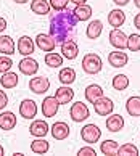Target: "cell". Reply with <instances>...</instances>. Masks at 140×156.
<instances>
[{"mask_svg": "<svg viewBox=\"0 0 140 156\" xmlns=\"http://www.w3.org/2000/svg\"><path fill=\"white\" fill-rule=\"evenodd\" d=\"M118 148L119 143L116 140H105L100 145V151L106 156H118Z\"/></svg>", "mask_w": 140, "mask_h": 156, "instance_id": "25", "label": "cell"}, {"mask_svg": "<svg viewBox=\"0 0 140 156\" xmlns=\"http://www.w3.org/2000/svg\"><path fill=\"white\" fill-rule=\"evenodd\" d=\"M81 65H82L84 73H87V74H97V73L102 71L103 63H102V58L97 53H87L82 58V63H81Z\"/></svg>", "mask_w": 140, "mask_h": 156, "instance_id": "2", "label": "cell"}, {"mask_svg": "<svg viewBox=\"0 0 140 156\" xmlns=\"http://www.w3.org/2000/svg\"><path fill=\"white\" fill-rule=\"evenodd\" d=\"M18 80H20L18 74L8 71V73H3V76L0 77V84H2L3 89H15L18 85Z\"/></svg>", "mask_w": 140, "mask_h": 156, "instance_id": "22", "label": "cell"}, {"mask_svg": "<svg viewBox=\"0 0 140 156\" xmlns=\"http://www.w3.org/2000/svg\"><path fill=\"white\" fill-rule=\"evenodd\" d=\"M124 21H126V15H124V11L119 10V8L111 10L108 13V23H109V26L119 27V26L124 24Z\"/></svg>", "mask_w": 140, "mask_h": 156, "instance_id": "20", "label": "cell"}, {"mask_svg": "<svg viewBox=\"0 0 140 156\" xmlns=\"http://www.w3.org/2000/svg\"><path fill=\"white\" fill-rule=\"evenodd\" d=\"M74 16L77 18V21H87V20H90V16H92V7H89L87 3L77 5V7L74 8Z\"/></svg>", "mask_w": 140, "mask_h": 156, "instance_id": "29", "label": "cell"}, {"mask_svg": "<svg viewBox=\"0 0 140 156\" xmlns=\"http://www.w3.org/2000/svg\"><path fill=\"white\" fill-rule=\"evenodd\" d=\"M77 53H79V47H77V44H76L73 39L65 40V42L61 44V55H63V58L74 60L76 56H77Z\"/></svg>", "mask_w": 140, "mask_h": 156, "instance_id": "11", "label": "cell"}, {"mask_svg": "<svg viewBox=\"0 0 140 156\" xmlns=\"http://www.w3.org/2000/svg\"><path fill=\"white\" fill-rule=\"evenodd\" d=\"M50 130H52V135H53L55 140H65V138H68V135H69V126L66 122H63V121L55 122L50 127Z\"/></svg>", "mask_w": 140, "mask_h": 156, "instance_id": "12", "label": "cell"}, {"mask_svg": "<svg viewBox=\"0 0 140 156\" xmlns=\"http://www.w3.org/2000/svg\"><path fill=\"white\" fill-rule=\"evenodd\" d=\"M93 108H95V113L98 114V116H109L111 111L114 109V103H113L111 98L103 95L93 103Z\"/></svg>", "mask_w": 140, "mask_h": 156, "instance_id": "4", "label": "cell"}, {"mask_svg": "<svg viewBox=\"0 0 140 156\" xmlns=\"http://www.w3.org/2000/svg\"><path fill=\"white\" fill-rule=\"evenodd\" d=\"M7 103H8V97H7V94H5L3 90H0V109H3L5 106H7Z\"/></svg>", "mask_w": 140, "mask_h": 156, "instance_id": "38", "label": "cell"}, {"mask_svg": "<svg viewBox=\"0 0 140 156\" xmlns=\"http://www.w3.org/2000/svg\"><path fill=\"white\" fill-rule=\"evenodd\" d=\"M36 44L37 47L42 50V51H53L56 47V40L50 36V34H39L36 37Z\"/></svg>", "mask_w": 140, "mask_h": 156, "instance_id": "8", "label": "cell"}, {"mask_svg": "<svg viewBox=\"0 0 140 156\" xmlns=\"http://www.w3.org/2000/svg\"><path fill=\"white\" fill-rule=\"evenodd\" d=\"M45 63H47V66H50V68H58V66L63 65V55L55 53V51H48V53L45 55Z\"/></svg>", "mask_w": 140, "mask_h": 156, "instance_id": "32", "label": "cell"}, {"mask_svg": "<svg viewBox=\"0 0 140 156\" xmlns=\"http://www.w3.org/2000/svg\"><path fill=\"white\" fill-rule=\"evenodd\" d=\"M126 109L132 118L140 116V97H131L126 101Z\"/></svg>", "mask_w": 140, "mask_h": 156, "instance_id": "28", "label": "cell"}, {"mask_svg": "<svg viewBox=\"0 0 140 156\" xmlns=\"http://www.w3.org/2000/svg\"><path fill=\"white\" fill-rule=\"evenodd\" d=\"M134 24H135V27L140 31V13L135 15V18H134Z\"/></svg>", "mask_w": 140, "mask_h": 156, "instance_id": "40", "label": "cell"}, {"mask_svg": "<svg viewBox=\"0 0 140 156\" xmlns=\"http://www.w3.org/2000/svg\"><path fill=\"white\" fill-rule=\"evenodd\" d=\"M48 148H50L48 142L44 140L42 137H39L37 140H34L31 143V150H32V153H36V154H45L48 151Z\"/></svg>", "mask_w": 140, "mask_h": 156, "instance_id": "30", "label": "cell"}, {"mask_svg": "<svg viewBox=\"0 0 140 156\" xmlns=\"http://www.w3.org/2000/svg\"><path fill=\"white\" fill-rule=\"evenodd\" d=\"M81 137L87 143H97L102 137V130L97 124H87L81 129Z\"/></svg>", "mask_w": 140, "mask_h": 156, "instance_id": "3", "label": "cell"}, {"mask_svg": "<svg viewBox=\"0 0 140 156\" xmlns=\"http://www.w3.org/2000/svg\"><path fill=\"white\" fill-rule=\"evenodd\" d=\"M18 66H20V71L23 74H26V76H32V74H36L39 71L37 61L32 60V58H29V56H26L24 60H21Z\"/></svg>", "mask_w": 140, "mask_h": 156, "instance_id": "15", "label": "cell"}, {"mask_svg": "<svg viewBox=\"0 0 140 156\" xmlns=\"http://www.w3.org/2000/svg\"><path fill=\"white\" fill-rule=\"evenodd\" d=\"M50 7L53 8L55 11H61V10H65L68 8V3H69V0H50Z\"/></svg>", "mask_w": 140, "mask_h": 156, "instance_id": "36", "label": "cell"}, {"mask_svg": "<svg viewBox=\"0 0 140 156\" xmlns=\"http://www.w3.org/2000/svg\"><path fill=\"white\" fill-rule=\"evenodd\" d=\"M58 79L63 85H71L76 80V71L73 68H63L60 74H58Z\"/></svg>", "mask_w": 140, "mask_h": 156, "instance_id": "27", "label": "cell"}, {"mask_svg": "<svg viewBox=\"0 0 140 156\" xmlns=\"http://www.w3.org/2000/svg\"><path fill=\"white\" fill-rule=\"evenodd\" d=\"M76 26H77V18L74 16V10L71 8L55 11L50 16V26H48L50 36L60 44L74 37Z\"/></svg>", "mask_w": 140, "mask_h": 156, "instance_id": "1", "label": "cell"}, {"mask_svg": "<svg viewBox=\"0 0 140 156\" xmlns=\"http://www.w3.org/2000/svg\"><path fill=\"white\" fill-rule=\"evenodd\" d=\"M50 8L52 7L47 0H32V3H31V10L36 15H48Z\"/></svg>", "mask_w": 140, "mask_h": 156, "instance_id": "26", "label": "cell"}, {"mask_svg": "<svg viewBox=\"0 0 140 156\" xmlns=\"http://www.w3.org/2000/svg\"><path fill=\"white\" fill-rule=\"evenodd\" d=\"M111 85H113L114 90H126L129 87V77H127L126 74H116L113 77Z\"/></svg>", "mask_w": 140, "mask_h": 156, "instance_id": "31", "label": "cell"}, {"mask_svg": "<svg viewBox=\"0 0 140 156\" xmlns=\"http://www.w3.org/2000/svg\"><path fill=\"white\" fill-rule=\"evenodd\" d=\"M95 154H97V151L90 147H82L77 151V156H95Z\"/></svg>", "mask_w": 140, "mask_h": 156, "instance_id": "37", "label": "cell"}, {"mask_svg": "<svg viewBox=\"0 0 140 156\" xmlns=\"http://www.w3.org/2000/svg\"><path fill=\"white\" fill-rule=\"evenodd\" d=\"M5 29H7V20L0 16V32H3Z\"/></svg>", "mask_w": 140, "mask_h": 156, "instance_id": "39", "label": "cell"}, {"mask_svg": "<svg viewBox=\"0 0 140 156\" xmlns=\"http://www.w3.org/2000/svg\"><path fill=\"white\" fill-rule=\"evenodd\" d=\"M102 31H103L102 21L100 20H93V21L89 23L85 34H87V37H89V39H98V37H100V34H102Z\"/></svg>", "mask_w": 140, "mask_h": 156, "instance_id": "24", "label": "cell"}, {"mask_svg": "<svg viewBox=\"0 0 140 156\" xmlns=\"http://www.w3.org/2000/svg\"><path fill=\"white\" fill-rule=\"evenodd\" d=\"M69 114H71V119L74 121V122H82V121H85L87 118L90 116L89 108H87V105L84 101H76L74 105L71 106Z\"/></svg>", "mask_w": 140, "mask_h": 156, "instance_id": "5", "label": "cell"}, {"mask_svg": "<svg viewBox=\"0 0 140 156\" xmlns=\"http://www.w3.org/2000/svg\"><path fill=\"white\" fill-rule=\"evenodd\" d=\"M84 95H85V100L89 103H95L100 97H103V90L100 85L97 84H90L89 87L84 90Z\"/></svg>", "mask_w": 140, "mask_h": 156, "instance_id": "19", "label": "cell"}, {"mask_svg": "<svg viewBox=\"0 0 140 156\" xmlns=\"http://www.w3.org/2000/svg\"><path fill=\"white\" fill-rule=\"evenodd\" d=\"M113 2H114L116 5H119V7H124V5L129 3V0H113Z\"/></svg>", "mask_w": 140, "mask_h": 156, "instance_id": "41", "label": "cell"}, {"mask_svg": "<svg viewBox=\"0 0 140 156\" xmlns=\"http://www.w3.org/2000/svg\"><path fill=\"white\" fill-rule=\"evenodd\" d=\"M87 2V0H71V3H74L76 7H77V5H84Z\"/></svg>", "mask_w": 140, "mask_h": 156, "instance_id": "42", "label": "cell"}, {"mask_svg": "<svg viewBox=\"0 0 140 156\" xmlns=\"http://www.w3.org/2000/svg\"><path fill=\"white\" fill-rule=\"evenodd\" d=\"M15 126H16V116H15V113H11V111L0 113V129L11 130V129H15Z\"/></svg>", "mask_w": 140, "mask_h": 156, "instance_id": "18", "label": "cell"}, {"mask_svg": "<svg viewBox=\"0 0 140 156\" xmlns=\"http://www.w3.org/2000/svg\"><path fill=\"white\" fill-rule=\"evenodd\" d=\"M108 61L113 68H124L129 61V56L126 51H111L108 55Z\"/></svg>", "mask_w": 140, "mask_h": 156, "instance_id": "13", "label": "cell"}, {"mask_svg": "<svg viewBox=\"0 0 140 156\" xmlns=\"http://www.w3.org/2000/svg\"><path fill=\"white\" fill-rule=\"evenodd\" d=\"M58 106L60 103L55 97H45L42 101V113L45 118H53L55 114L58 113Z\"/></svg>", "mask_w": 140, "mask_h": 156, "instance_id": "10", "label": "cell"}, {"mask_svg": "<svg viewBox=\"0 0 140 156\" xmlns=\"http://www.w3.org/2000/svg\"><path fill=\"white\" fill-rule=\"evenodd\" d=\"M134 3H135L137 8H140V0H134Z\"/></svg>", "mask_w": 140, "mask_h": 156, "instance_id": "43", "label": "cell"}, {"mask_svg": "<svg viewBox=\"0 0 140 156\" xmlns=\"http://www.w3.org/2000/svg\"><path fill=\"white\" fill-rule=\"evenodd\" d=\"M0 53L7 56L15 53V42L10 36H0Z\"/></svg>", "mask_w": 140, "mask_h": 156, "instance_id": "21", "label": "cell"}, {"mask_svg": "<svg viewBox=\"0 0 140 156\" xmlns=\"http://www.w3.org/2000/svg\"><path fill=\"white\" fill-rule=\"evenodd\" d=\"M3 154H5V151H3V147L0 145V156H3Z\"/></svg>", "mask_w": 140, "mask_h": 156, "instance_id": "44", "label": "cell"}, {"mask_svg": "<svg viewBox=\"0 0 140 156\" xmlns=\"http://www.w3.org/2000/svg\"><path fill=\"white\" fill-rule=\"evenodd\" d=\"M20 114L24 119H32L37 114V105H36V101L31 100V98L23 100L21 105H20Z\"/></svg>", "mask_w": 140, "mask_h": 156, "instance_id": "9", "label": "cell"}, {"mask_svg": "<svg viewBox=\"0 0 140 156\" xmlns=\"http://www.w3.org/2000/svg\"><path fill=\"white\" fill-rule=\"evenodd\" d=\"M34 50H36V45H34L31 37H29V36L20 37V40H18V51H20L21 55L29 56V55L34 53Z\"/></svg>", "mask_w": 140, "mask_h": 156, "instance_id": "14", "label": "cell"}, {"mask_svg": "<svg viewBox=\"0 0 140 156\" xmlns=\"http://www.w3.org/2000/svg\"><path fill=\"white\" fill-rule=\"evenodd\" d=\"M138 148L134 143H124L118 148V156H137Z\"/></svg>", "mask_w": 140, "mask_h": 156, "instance_id": "33", "label": "cell"}, {"mask_svg": "<svg viewBox=\"0 0 140 156\" xmlns=\"http://www.w3.org/2000/svg\"><path fill=\"white\" fill-rule=\"evenodd\" d=\"M50 87V80L45 76H39V77H32L29 80V89H31L34 94H45Z\"/></svg>", "mask_w": 140, "mask_h": 156, "instance_id": "7", "label": "cell"}, {"mask_svg": "<svg viewBox=\"0 0 140 156\" xmlns=\"http://www.w3.org/2000/svg\"><path fill=\"white\" fill-rule=\"evenodd\" d=\"M109 44L118 50L127 48V36L124 34V31H121L119 27H114V29L109 32Z\"/></svg>", "mask_w": 140, "mask_h": 156, "instance_id": "6", "label": "cell"}, {"mask_svg": "<svg viewBox=\"0 0 140 156\" xmlns=\"http://www.w3.org/2000/svg\"><path fill=\"white\" fill-rule=\"evenodd\" d=\"M48 130H50L48 124L42 119L34 121V122L29 126V132H31V135H34V137H45L48 134Z\"/></svg>", "mask_w": 140, "mask_h": 156, "instance_id": "16", "label": "cell"}, {"mask_svg": "<svg viewBox=\"0 0 140 156\" xmlns=\"http://www.w3.org/2000/svg\"><path fill=\"white\" fill-rule=\"evenodd\" d=\"M74 97V90L71 87H68V85H63V87H58L56 92H55V98L58 100L60 105H66L73 100Z\"/></svg>", "mask_w": 140, "mask_h": 156, "instance_id": "17", "label": "cell"}, {"mask_svg": "<svg viewBox=\"0 0 140 156\" xmlns=\"http://www.w3.org/2000/svg\"><path fill=\"white\" fill-rule=\"evenodd\" d=\"M15 2H16V3H26L27 0H15Z\"/></svg>", "mask_w": 140, "mask_h": 156, "instance_id": "45", "label": "cell"}, {"mask_svg": "<svg viewBox=\"0 0 140 156\" xmlns=\"http://www.w3.org/2000/svg\"><path fill=\"white\" fill-rule=\"evenodd\" d=\"M127 48L131 51H140V36L138 34L127 36Z\"/></svg>", "mask_w": 140, "mask_h": 156, "instance_id": "34", "label": "cell"}, {"mask_svg": "<svg viewBox=\"0 0 140 156\" xmlns=\"http://www.w3.org/2000/svg\"><path fill=\"white\" fill-rule=\"evenodd\" d=\"M106 127L109 132H119L124 127V119H122L121 114H111L106 119Z\"/></svg>", "mask_w": 140, "mask_h": 156, "instance_id": "23", "label": "cell"}, {"mask_svg": "<svg viewBox=\"0 0 140 156\" xmlns=\"http://www.w3.org/2000/svg\"><path fill=\"white\" fill-rule=\"evenodd\" d=\"M11 66H13V61H11L10 56H7V55L0 56V73H2V74L8 73L11 69Z\"/></svg>", "mask_w": 140, "mask_h": 156, "instance_id": "35", "label": "cell"}]
</instances>
